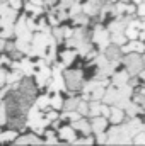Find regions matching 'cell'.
<instances>
[{
	"label": "cell",
	"instance_id": "cell-51",
	"mask_svg": "<svg viewBox=\"0 0 145 146\" xmlns=\"http://www.w3.org/2000/svg\"><path fill=\"white\" fill-rule=\"evenodd\" d=\"M109 2H113V0H109Z\"/></svg>",
	"mask_w": 145,
	"mask_h": 146
},
{
	"label": "cell",
	"instance_id": "cell-50",
	"mask_svg": "<svg viewBox=\"0 0 145 146\" xmlns=\"http://www.w3.org/2000/svg\"><path fill=\"white\" fill-rule=\"evenodd\" d=\"M144 63H145V58H144Z\"/></svg>",
	"mask_w": 145,
	"mask_h": 146
},
{
	"label": "cell",
	"instance_id": "cell-46",
	"mask_svg": "<svg viewBox=\"0 0 145 146\" xmlns=\"http://www.w3.org/2000/svg\"><path fill=\"white\" fill-rule=\"evenodd\" d=\"M55 2H56V0H46V3H48V5H53Z\"/></svg>",
	"mask_w": 145,
	"mask_h": 146
},
{
	"label": "cell",
	"instance_id": "cell-26",
	"mask_svg": "<svg viewBox=\"0 0 145 146\" xmlns=\"http://www.w3.org/2000/svg\"><path fill=\"white\" fill-rule=\"evenodd\" d=\"M89 114L91 115H101V104H99V100H92V102H89Z\"/></svg>",
	"mask_w": 145,
	"mask_h": 146
},
{
	"label": "cell",
	"instance_id": "cell-49",
	"mask_svg": "<svg viewBox=\"0 0 145 146\" xmlns=\"http://www.w3.org/2000/svg\"><path fill=\"white\" fill-rule=\"evenodd\" d=\"M2 2H3V0H0V3H2Z\"/></svg>",
	"mask_w": 145,
	"mask_h": 146
},
{
	"label": "cell",
	"instance_id": "cell-13",
	"mask_svg": "<svg viewBox=\"0 0 145 146\" xmlns=\"http://www.w3.org/2000/svg\"><path fill=\"white\" fill-rule=\"evenodd\" d=\"M128 22H130V19H116V21H113L108 27L109 33H111V34H113V33H125Z\"/></svg>",
	"mask_w": 145,
	"mask_h": 146
},
{
	"label": "cell",
	"instance_id": "cell-47",
	"mask_svg": "<svg viewBox=\"0 0 145 146\" xmlns=\"http://www.w3.org/2000/svg\"><path fill=\"white\" fill-rule=\"evenodd\" d=\"M133 2H135V3H137V2H142V0H133Z\"/></svg>",
	"mask_w": 145,
	"mask_h": 146
},
{
	"label": "cell",
	"instance_id": "cell-43",
	"mask_svg": "<svg viewBox=\"0 0 145 146\" xmlns=\"http://www.w3.org/2000/svg\"><path fill=\"white\" fill-rule=\"evenodd\" d=\"M9 92V88L5 87V88H0V104H2V100H3V97H5V94Z\"/></svg>",
	"mask_w": 145,
	"mask_h": 146
},
{
	"label": "cell",
	"instance_id": "cell-2",
	"mask_svg": "<svg viewBox=\"0 0 145 146\" xmlns=\"http://www.w3.org/2000/svg\"><path fill=\"white\" fill-rule=\"evenodd\" d=\"M123 63L126 66V72L130 75H138V73L144 70L145 63H144V58L138 54V53H130L123 58Z\"/></svg>",
	"mask_w": 145,
	"mask_h": 146
},
{
	"label": "cell",
	"instance_id": "cell-29",
	"mask_svg": "<svg viewBox=\"0 0 145 146\" xmlns=\"http://www.w3.org/2000/svg\"><path fill=\"white\" fill-rule=\"evenodd\" d=\"M73 22H75L77 26H87V24H89V15L82 12V14H79V15L73 17Z\"/></svg>",
	"mask_w": 145,
	"mask_h": 146
},
{
	"label": "cell",
	"instance_id": "cell-38",
	"mask_svg": "<svg viewBox=\"0 0 145 146\" xmlns=\"http://www.w3.org/2000/svg\"><path fill=\"white\" fill-rule=\"evenodd\" d=\"M109 114H111V109L108 107V104H101V115L109 117Z\"/></svg>",
	"mask_w": 145,
	"mask_h": 146
},
{
	"label": "cell",
	"instance_id": "cell-37",
	"mask_svg": "<svg viewBox=\"0 0 145 146\" xmlns=\"http://www.w3.org/2000/svg\"><path fill=\"white\" fill-rule=\"evenodd\" d=\"M96 141H97V143H108V134H104V133H96Z\"/></svg>",
	"mask_w": 145,
	"mask_h": 146
},
{
	"label": "cell",
	"instance_id": "cell-33",
	"mask_svg": "<svg viewBox=\"0 0 145 146\" xmlns=\"http://www.w3.org/2000/svg\"><path fill=\"white\" fill-rule=\"evenodd\" d=\"M7 122V107L5 104H0V126Z\"/></svg>",
	"mask_w": 145,
	"mask_h": 146
},
{
	"label": "cell",
	"instance_id": "cell-36",
	"mask_svg": "<svg viewBox=\"0 0 145 146\" xmlns=\"http://www.w3.org/2000/svg\"><path fill=\"white\" fill-rule=\"evenodd\" d=\"M92 143H94L92 138H82V139H75L73 141V145H92Z\"/></svg>",
	"mask_w": 145,
	"mask_h": 146
},
{
	"label": "cell",
	"instance_id": "cell-22",
	"mask_svg": "<svg viewBox=\"0 0 145 146\" xmlns=\"http://www.w3.org/2000/svg\"><path fill=\"white\" fill-rule=\"evenodd\" d=\"M128 41V37L125 33H113L111 34V42L113 44H118V46H121V44H125Z\"/></svg>",
	"mask_w": 145,
	"mask_h": 146
},
{
	"label": "cell",
	"instance_id": "cell-25",
	"mask_svg": "<svg viewBox=\"0 0 145 146\" xmlns=\"http://www.w3.org/2000/svg\"><path fill=\"white\" fill-rule=\"evenodd\" d=\"M50 106H51V109H63V100H62V97H60L58 92H55V95L51 97Z\"/></svg>",
	"mask_w": 145,
	"mask_h": 146
},
{
	"label": "cell",
	"instance_id": "cell-24",
	"mask_svg": "<svg viewBox=\"0 0 145 146\" xmlns=\"http://www.w3.org/2000/svg\"><path fill=\"white\" fill-rule=\"evenodd\" d=\"M79 102H80V99H77V97H70L67 102H63V109L65 110H77Z\"/></svg>",
	"mask_w": 145,
	"mask_h": 146
},
{
	"label": "cell",
	"instance_id": "cell-10",
	"mask_svg": "<svg viewBox=\"0 0 145 146\" xmlns=\"http://www.w3.org/2000/svg\"><path fill=\"white\" fill-rule=\"evenodd\" d=\"M144 51H145V44H142L137 39H132L130 44L121 48V53H144Z\"/></svg>",
	"mask_w": 145,
	"mask_h": 146
},
{
	"label": "cell",
	"instance_id": "cell-45",
	"mask_svg": "<svg viewBox=\"0 0 145 146\" xmlns=\"http://www.w3.org/2000/svg\"><path fill=\"white\" fill-rule=\"evenodd\" d=\"M140 29L145 33V21H144V22H140Z\"/></svg>",
	"mask_w": 145,
	"mask_h": 146
},
{
	"label": "cell",
	"instance_id": "cell-48",
	"mask_svg": "<svg viewBox=\"0 0 145 146\" xmlns=\"http://www.w3.org/2000/svg\"><path fill=\"white\" fill-rule=\"evenodd\" d=\"M0 65H2V58H0Z\"/></svg>",
	"mask_w": 145,
	"mask_h": 146
},
{
	"label": "cell",
	"instance_id": "cell-41",
	"mask_svg": "<svg viewBox=\"0 0 145 146\" xmlns=\"http://www.w3.org/2000/svg\"><path fill=\"white\" fill-rule=\"evenodd\" d=\"M140 17H145V2L144 3H140V7H138V12H137Z\"/></svg>",
	"mask_w": 145,
	"mask_h": 146
},
{
	"label": "cell",
	"instance_id": "cell-35",
	"mask_svg": "<svg viewBox=\"0 0 145 146\" xmlns=\"http://www.w3.org/2000/svg\"><path fill=\"white\" fill-rule=\"evenodd\" d=\"M133 143H137V145H145V133H144V131H140V133L135 136Z\"/></svg>",
	"mask_w": 145,
	"mask_h": 146
},
{
	"label": "cell",
	"instance_id": "cell-27",
	"mask_svg": "<svg viewBox=\"0 0 145 146\" xmlns=\"http://www.w3.org/2000/svg\"><path fill=\"white\" fill-rule=\"evenodd\" d=\"M22 75L24 73L21 72V70H14L10 75H7V83H17V82H21Z\"/></svg>",
	"mask_w": 145,
	"mask_h": 146
},
{
	"label": "cell",
	"instance_id": "cell-30",
	"mask_svg": "<svg viewBox=\"0 0 145 146\" xmlns=\"http://www.w3.org/2000/svg\"><path fill=\"white\" fill-rule=\"evenodd\" d=\"M53 36L56 37L58 41L65 39V27H58V26H55V27H53Z\"/></svg>",
	"mask_w": 145,
	"mask_h": 146
},
{
	"label": "cell",
	"instance_id": "cell-21",
	"mask_svg": "<svg viewBox=\"0 0 145 146\" xmlns=\"http://www.w3.org/2000/svg\"><path fill=\"white\" fill-rule=\"evenodd\" d=\"M104 94H106V87H104V85H99V87H96V88L91 92V99H92V100H103Z\"/></svg>",
	"mask_w": 145,
	"mask_h": 146
},
{
	"label": "cell",
	"instance_id": "cell-14",
	"mask_svg": "<svg viewBox=\"0 0 145 146\" xmlns=\"http://www.w3.org/2000/svg\"><path fill=\"white\" fill-rule=\"evenodd\" d=\"M111 80H113V85H114V87H121V85L128 83V80H130V73L126 72V70H125V72H116V73H113Z\"/></svg>",
	"mask_w": 145,
	"mask_h": 146
},
{
	"label": "cell",
	"instance_id": "cell-52",
	"mask_svg": "<svg viewBox=\"0 0 145 146\" xmlns=\"http://www.w3.org/2000/svg\"><path fill=\"white\" fill-rule=\"evenodd\" d=\"M144 2H145V0H144Z\"/></svg>",
	"mask_w": 145,
	"mask_h": 146
},
{
	"label": "cell",
	"instance_id": "cell-17",
	"mask_svg": "<svg viewBox=\"0 0 145 146\" xmlns=\"http://www.w3.org/2000/svg\"><path fill=\"white\" fill-rule=\"evenodd\" d=\"M104 53H106V56H108L109 61H114V60H119V53H121V48L118 46V44H109L108 48L104 49Z\"/></svg>",
	"mask_w": 145,
	"mask_h": 146
},
{
	"label": "cell",
	"instance_id": "cell-6",
	"mask_svg": "<svg viewBox=\"0 0 145 146\" xmlns=\"http://www.w3.org/2000/svg\"><path fill=\"white\" fill-rule=\"evenodd\" d=\"M48 87H50V90H51V92H62V90H65V88H67L65 75H62L60 70L53 68V75H51V80H50Z\"/></svg>",
	"mask_w": 145,
	"mask_h": 146
},
{
	"label": "cell",
	"instance_id": "cell-42",
	"mask_svg": "<svg viewBox=\"0 0 145 146\" xmlns=\"http://www.w3.org/2000/svg\"><path fill=\"white\" fill-rule=\"evenodd\" d=\"M5 46H7V41H5V37L0 36V51H5Z\"/></svg>",
	"mask_w": 145,
	"mask_h": 146
},
{
	"label": "cell",
	"instance_id": "cell-9",
	"mask_svg": "<svg viewBox=\"0 0 145 146\" xmlns=\"http://www.w3.org/2000/svg\"><path fill=\"white\" fill-rule=\"evenodd\" d=\"M51 75H53V70H50L48 65L39 66V72H38V75H36L38 87H46V85L50 83V80H51Z\"/></svg>",
	"mask_w": 145,
	"mask_h": 146
},
{
	"label": "cell",
	"instance_id": "cell-5",
	"mask_svg": "<svg viewBox=\"0 0 145 146\" xmlns=\"http://www.w3.org/2000/svg\"><path fill=\"white\" fill-rule=\"evenodd\" d=\"M65 83H67V87H68L70 90H79V88H82V83H84V80H82V72H80V70H68V72H65Z\"/></svg>",
	"mask_w": 145,
	"mask_h": 146
},
{
	"label": "cell",
	"instance_id": "cell-28",
	"mask_svg": "<svg viewBox=\"0 0 145 146\" xmlns=\"http://www.w3.org/2000/svg\"><path fill=\"white\" fill-rule=\"evenodd\" d=\"M26 10H29V12L33 14L31 17H34V19H36L38 15H41V12H43L41 7H39V5H34L33 2H28V3H26Z\"/></svg>",
	"mask_w": 145,
	"mask_h": 146
},
{
	"label": "cell",
	"instance_id": "cell-8",
	"mask_svg": "<svg viewBox=\"0 0 145 146\" xmlns=\"http://www.w3.org/2000/svg\"><path fill=\"white\" fill-rule=\"evenodd\" d=\"M82 9H84V14H87L89 17H94V15H97V14L101 12V9H103V0H87V2L82 5Z\"/></svg>",
	"mask_w": 145,
	"mask_h": 146
},
{
	"label": "cell",
	"instance_id": "cell-16",
	"mask_svg": "<svg viewBox=\"0 0 145 146\" xmlns=\"http://www.w3.org/2000/svg\"><path fill=\"white\" fill-rule=\"evenodd\" d=\"M58 134H60V138H62L63 141H67V143H73V141H75V129H73V127L63 126V127H60Z\"/></svg>",
	"mask_w": 145,
	"mask_h": 146
},
{
	"label": "cell",
	"instance_id": "cell-31",
	"mask_svg": "<svg viewBox=\"0 0 145 146\" xmlns=\"http://www.w3.org/2000/svg\"><path fill=\"white\" fill-rule=\"evenodd\" d=\"M44 134H46V141L44 143H48V145H56L58 143V139H56V136H55L53 131H46Z\"/></svg>",
	"mask_w": 145,
	"mask_h": 146
},
{
	"label": "cell",
	"instance_id": "cell-4",
	"mask_svg": "<svg viewBox=\"0 0 145 146\" xmlns=\"http://www.w3.org/2000/svg\"><path fill=\"white\" fill-rule=\"evenodd\" d=\"M14 34H15L17 39H21V41H26V42H31L33 41V31L28 27L26 17H21L17 21V24L14 26Z\"/></svg>",
	"mask_w": 145,
	"mask_h": 146
},
{
	"label": "cell",
	"instance_id": "cell-18",
	"mask_svg": "<svg viewBox=\"0 0 145 146\" xmlns=\"http://www.w3.org/2000/svg\"><path fill=\"white\" fill-rule=\"evenodd\" d=\"M15 145H41L43 141L38 139L34 134H26V136H21V138H15L14 141Z\"/></svg>",
	"mask_w": 145,
	"mask_h": 146
},
{
	"label": "cell",
	"instance_id": "cell-40",
	"mask_svg": "<svg viewBox=\"0 0 145 146\" xmlns=\"http://www.w3.org/2000/svg\"><path fill=\"white\" fill-rule=\"evenodd\" d=\"M7 2H9V5H10V7H14V9H19V7L22 5V2H21V0H7Z\"/></svg>",
	"mask_w": 145,
	"mask_h": 146
},
{
	"label": "cell",
	"instance_id": "cell-3",
	"mask_svg": "<svg viewBox=\"0 0 145 146\" xmlns=\"http://www.w3.org/2000/svg\"><path fill=\"white\" fill-rule=\"evenodd\" d=\"M94 42L99 46V49L101 51H104L106 48H108L109 44H111V36H109V29H104L103 26H96V29H94Z\"/></svg>",
	"mask_w": 145,
	"mask_h": 146
},
{
	"label": "cell",
	"instance_id": "cell-7",
	"mask_svg": "<svg viewBox=\"0 0 145 146\" xmlns=\"http://www.w3.org/2000/svg\"><path fill=\"white\" fill-rule=\"evenodd\" d=\"M10 66L14 68V70H21V72L24 73V75H33L34 73V66H36V63H33L31 60H26V58H22L21 61H14V63H10Z\"/></svg>",
	"mask_w": 145,
	"mask_h": 146
},
{
	"label": "cell",
	"instance_id": "cell-1",
	"mask_svg": "<svg viewBox=\"0 0 145 146\" xmlns=\"http://www.w3.org/2000/svg\"><path fill=\"white\" fill-rule=\"evenodd\" d=\"M51 46H56V41L55 36L50 34V31H38L36 34H33V41H31V49L28 53L29 58L33 56H39V58H44L48 49Z\"/></svg>",
	"mask_w": 145,
	"mask_h": 146
},
{
	"label": "cell",
	"instance_id": "cell-39",
	"mask_svg": "<svg viewBox=\"0 0 145 146\" xmlns=\"http://www.w3.org/2000/svg\"><path fill=\"white\" fill-rule=\"evenodd\" d=\"M5 83H7V73L3 72V70H0V88H2Z\"/></svg>",
	"mask_w": 145,
	"mask_h": 146
},
{
	"label": "cell",
	"instance_id": "cell-44",
	"mask_svg": "<svg viewBox=\"0 0 145 146\" xmlns=\"http://www.w3.org/2000/svg\"><path fill=\"white\" fill-rule=\"evenodd\" d=\"M138 76H140V78H142V80L145 82V70H142V72L138 73Z\"/></svg>",
	"mask_w": 145,
	"mask_h": 146
},
{
	"label": "cell",
	"instance_id": "cell-19",
	"mask_svg": "<svg viewBox=\"0 0 145 146\" xmlns=\"http://www.w3.org/2000/svg\"><path fill=\"white\" fill-rule=\"evenodd\" d=\"M50 102H51V97L50 95H41V97H36V106L39 107L41 110H48L51 106H50Z\"/></svg>",
	"mask_w": 145,
	"mask_h": 146
},
{
	"label": "cell",
	"instance_id": "cell-11",
	"mask_svg": "<svg viewBox=\"0 0 145 146\" xmlns=\"http://www.w3.org/2000/svg\"><path fill=\"white\" fill-rule=\"evenodd\" d=\"M73 129H77V131H80L82 134H85V136H89L91 133H92V126L89 124V121H85V119H77V121H73Z\"/></svg>",
	"mask_w": 145,
	"mask_h": 146
},
{
	"label": "cell",
	"instance_id": "cell-20",
	"mask_svg": "<svg viewBox=\"0 0 145 146\" xmlns=\"http://www.w3.org/2000/svg\"><path fill=\"white\" fill-rule=\"evenodd\" d=\"M75 56H77V51H75V49H67V51L62 53V61L65 63V66H67V65H72V61L75 60Z\"/></svg>",
	"mask_w": 145,
	"mask_h": 146
},
{
	"label": "cell",
	"instance_id": "cell-15",
	"mask_svg": "<svg viewBox=\"0 0 145 146\" xmlns=\"http://www.w3.org/2000/svg\"><path fill=\"white\" fill-rule=\"evenodd\" d=\"M123 119H125V109H121L118 106H113L111 107V114H109V121L113 124H119Z\"/></svg>",
	"mask_w": 145,
	"mask_h": 146
},
{
	"label": "cell",
	"instance_id": "cell-32",
	"mask_svg": "<svg viewBox=\"0 0 145 146\" xmlns=\"http://www.w3.org/2000/svg\"><path fill=\"white\" fill-rule=\"evenodd\" d=\"M77 110L80 112V115H87L89 114V104L87 102H79V107H77Z\"/></svg>",
	"mask_w": 145,
	"mask_h": 146
},
{
	"label": "cell",
	"instance_id": "cell-23",
	"mask_svg": "<svg viewBox=\"0 0 145 146\" xmlns=\"http://www.w3.org/2000/svg\"><path fill=\"white\" fill-rule=\"evenodd\" d=\"M15 138H17V131H15V129L5 131V133H0V143H5V141H15Z\"/></svg>",
	"mask_w": 145,
	"mask_h": 146
},
{
	"label": "cell",
	"instance_id": "cell-34",
	"mask_svg": "<svg viewBox=\"0 0 145 146\" xmlns=\"http://www.w3.org/2000/svg\"><path fill=\"white\" fill-rule=\"evenodd\" d=\"M135 102H137V104H140V106L145 109V90H140V92L137 94V97H135Z\"/></svg>",
	"mask_w": 145,
	"mask_h": 146
},
{
	"label": "cell",
	"instance_id": "cell-12",
	"mask_svg": "<svg viewBox=\"0 0 145 146\" xmlns=\"http://www.w3.org/2000/svg\"><path fill=\"white\" fill-rule=\"evenodd\" d=\"M92 131L94 133H103L104 129H106V126H108V117H104V115H96L94 119H92Z\"/></svg>",
	"mask_w": 145,
	"mask_h": 146
}]
</instances>
